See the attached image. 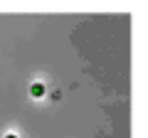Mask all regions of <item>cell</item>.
I'll list each match as a JSON object with an SVG mask.
<instances>
[{
	"label": "cell",
	"mask_w": 148,
	"mask_h": 138,
	"mask_svg": "<svg viewBox=\"0 0 148 138\" xmlns=\"http://www.w3.org/2000/svg\"><path fill=\"white\" fill-rule=\"evenodd\" d=\"M30 94L32 96H42L45 94V84H42V81H35V84L30 86Z\"/></svg>",
	"instance_id": "obj_1"
},
{
	"label": "cell",
	"mask_w": 148,
	"mask_h": 138,
	"mask_svg": "<svg viewBox=\"0 0 148 138\" xmlns=\"http://www.w3.org/2000/svg\"><path fill=\"white\" fill-rule=\"evenodd\" d=\"M5 138H17V133H8V136Z\"/></svg>",
	"instance_id": "obj_2"
}]
</instances>
